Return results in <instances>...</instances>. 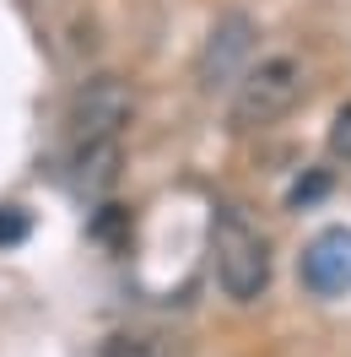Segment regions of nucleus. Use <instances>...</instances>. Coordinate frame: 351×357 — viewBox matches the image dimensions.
<instances>
[{
    "label": "nucleus",
    "instance_id": "7",
    "mask_svg": "<svg viewBox=\"0 0 351 357\" xmlns=\"http://www.w3.org/2000/svg\"><path fill=\"white\" fill-rule=\"evenodd\" d=\"M27 233H33V217L22 206H0V249H17Z\"/></svg>",
    "mask_w": 351,
    "mask_h": 357
},
{
    "label": "nucleus",
    "instance_id": "4",
    "mask_svg": "<svg viewBox=\"0 0 351 357\" xmlns=\"http://www.w3.org/2000/svg\"><path fill=\"white\" fill-rule=\"evenodd\" d=\"M249 54H254V22H249L243 11H227V17L211 27L205 49H200V66H195L200 87L217 92V87H227V82H238V70H243Z\"/></svg>",
    "mask_w": 351,
    "mask_h": 357
},
{
    "label": "nucleus",
    "instance_id": "3",
    "mask_svg": "<svg viewBox=\"0 0 351 357\" xmlns=\"http://www.w3.org/2000/svg\"><path fill=\"white\" fill-rule=\"evenodd\" d=\"M135 119V92L125 76H92L70 92V141H109V135H125V125Z\"/></svg>",
    "mask_w": 351,
    "mask_h": 357
},
{
    "label": "nucleus",
    "instance_id": "9",
    "mask_svg": "<svg viewBox=\"0 0 351 357\" xmlns=\"http://www.w3.org/2000/svg\"><path fill=\"white\" fill-rule=\"evenodd\" d=\"M329 152L341 157V162H351V103L335 109V119H329Z\"/></svg>",
    "mask_w": 351,
    "mask_h": 357
},
{
    "label": "nucleus",
    "instance_id": "1",
    "mask_svg": "<svg viewBox=\"0 0 351 357\" xmlns=\"http://www.w3.org/2000/svg\"><path fill=\"white\" fill-rule=\"evenodd\" d=\"M211 271L233 303H254L270 287V244L238 206H221L211 217Z\"/></svg>",
    "mask_w": 351,
    "mask_h": 357
},
{
    "label": "nucleus",
    "instance_id": "2",
    "mask_svg": "<svg viewBox=\"0 0 351 357\" xmlns=\"http://www.w3.org/2000/svg\"><path fill=\"white\" fill-rule=\"evenodd\" d=\"M303 103V66L292 54H276V60H260L254 70L238 76V92H233V130H265Z\"/></svg>",
    "mask_w": 351,
    "mask_h": 357
},
{
    "label": "nucleus",
    "instance_id": "8",
    "mask_svg": "<svg viewBox=\"0 0 351 357\" xmlns=\"http://www.w3.org/2000/svg\"><path fill=\"white\" fill-rule=\"evenodd\" d=\"M103 357H162V352H157L152 335H114L103 347Z\"/></svg>",
    "mask_w": 351,
    "mask_h": 357
},
{
    "label": "nucleus",
    "instance_id": "10",
    "mask_svg": "<svg viewBox=\"0 0 351 357\" xmlns=\"http://www.w3.org/2000/svg\"><path fill=\"white\" fill-rule=\"evenodd\" d=\"M325 190H329V174H308V178H297V184H292V206L303 211V206H313Z\"/></svg>",
    "mask_w": 351,
    "mask_h": 357
},
{
    "label": "nucleus",
    "instance_id": "6",
    "mask_svg": "<svg viewBox=\"0 0 351 357\" xmlns=\"http://www.w3.org/2000/svg\"><path fill=\"white\" fill-rule=\"evenodd\" d=\"M119 162H125L119 135H109V141H76V152H70V178H76L81 195H109L114 184H119Z\"/></svg>",
    "mask_w": 351,
    "mask_h": 357
},
{
    "label": "nucleus",
    "instance_id": "5",
    "mask_svg": "<svg viewBox=\"0 0 351 357\" xmlns=\"http://www.w3.org/2000/svg\"><path fill=\"white\" fill-rule=\"evenodd\" d=\"M297 276H303V287L319 292V298L351 292V227H325V233H313L308 249H303V260H297Z\"/></svg>",
    "mask_w": 351,
    "mask_h": 357
}]
</instances>
